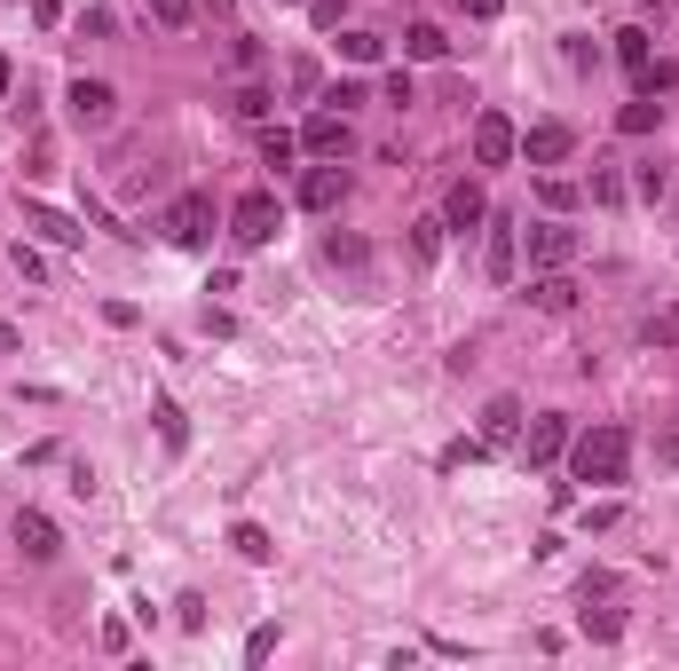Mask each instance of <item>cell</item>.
<instances>
[{"label": "cell", "instance_id": "cell-9", "mask_svg": "<svg viewBox=\"0 0 679 671\" xmlns=\"http://www.w3.org/2000/svg\"><path fill=\"white\" fill-rule=\"evenodd\" d=\"M522 458H530V466H553V458H569V418H561V411L530 418V443H522Z\"/></svg>", "mask_w": 679, "mask_h": 671}, {"label": "cell", "instance_id": "cell-18", "mask_svg": "<svg viewBox=\"0 0 679 671\" xmlns=\"http://www.w3.org/2000/svg\"><path fill=\"white\" fill-rule=\"evenodd\" d=\"M229 545H237L253 569H269V561H277V537H269L262 522H237V530H229Z\"/></svg>", "mask_w": 679, "mask_h": 671}, {"label": "cell", "instance_id": "cell-28", "mask_svg": "<svg viewBox=\"0 0 679 671\" xmlns=\"http://www.w3.org/2000/svg\"><path fill=\"white\" fill-rule=\"evenodd\" d=\"M324 262H332V269H340V262L356 269V262H364V237H324Z\"/></svg>", "mask_w": 679, "mask_h": 671}, {"label": "cell", "instance_id": "cell-10", "mask_svg": "<svg viewBox=\"0 0 679 671\" xmlns=\"http://www.w3.org/2000/svg\"><path fill=\"white\" fill-rule=\"evenodd\" d=\"M569 150H577V135H569L561 119H538V127L522 135V158H530V166H561Z\"/></svg>", "mask_w": 679, "mask_h": 671}, {"label": "cell", "instance_id": "cell-4", "mask_svg": "<svg viewBox=\"0 0 679 671\" xmlns=\"http://www.w3.org/2000/svg\"><path fill=\"white\" fill-rule=\"evenodd\" d=\"M158 229L175 237V245H206V237H214V198H206V190H183L175 206H166Z\"/></svg>", "mask_w": 679, "mask_h": 671}, {"label": "cell", "instance_id": "cell-11", "mask_svg": "<svg viewBox=\"0 0 679 671\" xmlns=\"http://www.w3.org/2000/svg\"><path fill=\"white\" fill-rule=\"evenodd\" d=\"M482 221H490L482 182H451V198H443V229H482Z\"/></svg>", "mask_w": 679, "mask_h": 671}, {"label": "cell", "instance_id": "cell-15", "mask_svg": "<svg viewBox=\"0 0 679 671\" xmlns=\"http://www.w3.org/2000/svg\"><path fill=\"white\" fill-rule=\"evenodd\" d=\"M522 435V403L514 395H490V411H482V443H514Z\"/></svg>", "mask_w": 679, "mask_h": 671}, {"label": "cell", "instance_id": "cell-5", "mask_svg": "<svg viewBox=\"0 0 679 671\" xmlns=\"http://www.w3.org/2000/svg\"><path fill=\"white\" fill-rule=\"evenodd\" d=\"M301 150H308V158H348V150H356L348 111H316V119L301 127Z\"/></svg>", "mask_w": 679, "mask_h": 671}, {"label": "cell", "instance_id": "cell-3", "mask_svg": "<svg viewBox=\"0 0 679 671\" xmlns=\"http://www.w3.org/2000/svg\"><path fill=\"white\" fill-rule=\"evenodd\" d=\"M514 158H522V127L505 111H482L474 119V166H514Z\"/></svg>", "mask_w": 679, "mask_h": 671}, {"label": "cell", "instance_id": "cell-8", "mask_svg": "<svg viewBox=\"0 0 679 671\" xmlns=\"http://www.w3.org/2000/svg\"><path fill=\"white\" fill-rule=\"evenodd\" d=\"M63 103H71V119H79V127H111V111H119V96L104 88V79H71Z\"/></svg>", "mask_w": 679, "mask_h": 671}, {"label": "cell", "instance_id": "cell-26", "mask_svg": "<svg viewBox=\"0 0 679 671\" xmlns=\"http://www.w3.org/2000/svg\"><path fill=\"white\" fill-rule=\"evenodd\" d=\"M340 56H348V63H380V40L372 32H340Z\"/></svg>", "mask_w": 679, "mask_h": 671}, {"label": "cell", "instance_id": "cell-6", "mask_svg": "<svg viewBox=\"0 0 679 671\" xmlns=\"http://www.w3.org/2000/svg\"><path fill=\"white\" fill-rule=\"evenodd\" d=\"M340 198H348V166H340V158H316L308 175H301V206H308V214H332Z\"/></svg>", "mask_w": 679, "mask_h": 671}, {"label": "cell", "instance_id": "cell-17", "mask_svg": "<svg viewBox=\"0 0 679 671\" xmlns=\"http://www.w3.org/2000/svg\"><path fill=\"white\" fill-rule=\"evenodd\" d=\"M403 56H411V63H443V56H451V32H443V24H411V32H403Z\"/></svg>", "mask_w": 679, "mask_h": 671}, {"label": "cell", "instance_id": "cell-29", "mask_svg": "<svg viewBox=\"0 0 679 671\" xmlns=\"http://www.w3.org/2000/svg\"><path fill=\"white\" fill-rule=\"evenodd\" d=\"M584 632H592V640H617L624 616H617V609H584Z\"/></svg>", "mask_w": 679, "mask_h": 671}, {"label": "cell", "instance_id": "cell-2", "mask_svg": "<svg viewBox=\"0 0 679 671\" xmlns=\"http://www.w3.org/2000/svg\"><path fill=\"white\" fill-rule=\"evenodd\" d=\"M277 229H285V206H277L269 190H245V198L229 206V237L245 245V254H262V245H269Z\"/></svg>", "mask_w": 679, "mask_h": 671}, {"label": "cell", "instance_id": "cell-12", "mask_svg": "<svg viewBox=\"0 0 679 671\" xmlns=\"http://www.w3.org/2000/svg\"><path fill=\"white\" fill-rule=\"evenodd\" d=\"M530 300H538L545 316H569V308H577V285H569V269H538V277H530Z\"/></svg>", "mask_w": 679, "mask_h": 671}, {"label": "cell", "instance_id": "cell-22", "mask_svg": "<svg viewBox=\"0 0 679 671\" xmlns=\"http://www.w3.org/2000/svg\"><path fill=\"white\" fill-rule=\"evenodd\" d=\"M293 150H301V135H285V127L262 135V166H293Z\"/></svg>", "mask_w": 679, "mask_h": 671}, {"label": "cell", "instance_id": "cell-31", "mask_svg": "<svg viewBox=\"0 0 679 671\" xmlns=\"http://www.w3.org/2000/svg\"><path fill=\"white\" fill-rule=\"evenodd\" d=\"M648 341H663V348L679 341V308H663V316H648Z\"/></svg>", "mask_w": 679, "mask_h": 671}, {"label": "cell", "instance_id": "cell-27", "mask_svg": "<svg viewBox=\"0 0 679 671\" xmlns=\"http://www.w3.org/2000/svg\"><path fill=\"white\" fill-rule=\"evenodd\" d=\"M411 254L435 262V254H443V221H419V229H411Z\"/></svg>", "mask_w": 679, "mask_h": 671}, {"label": "cell", "instance_id": "cell-30", "mask_svg": "<svg viewBox=\"0 0 679 671\" xmlns=\"http://www.w3.org/2000/svg\"><path fill=\"white\" fill-rule=\"evenodd\" d=\"M9 262H17V277H32V285H40V277H48V262H40V254H32V245H24V237H17V245H9Z\"/></svg>", "mask_w": 679, "mask_h": 671}, {"label": "cell", "instance_id": "cell-32", "mask_svg": "<svg viewBox=\"0 0 679 671\" xmlns=\"http://www.w3.org/2000/svg\"><path fill=\"white\" fill-rule=\"evenodd\" d=\"M459 9H466V17H474V24H490V17H498V9H505V0H459Z\"/></svg>", "mask_w": 679, "mask_h": 671}, {"label": "cell", "instance_id": "cell-13", "mask_svg": "<svg viewBox=\"0 0 679 671\" xmlns=\"http://www.w3.org/2000/svg\"><path fill=\"white\" fill-rule=\"evenodd\" d=\"M17 545H24V561H56L63 553V537H56L48 514H17Z\"/></svg>", "mask_w": 679, "mask_h": 671}, {"label": "cell", "instance_id": "cell-24", "mask_svg": "<svg viewBox=\"0 0 679 671\" xmlns=\"http://www.w3.org/2000/svg\"><path fill=\"white\" fill-rule=\"evenodd\" d=\"M190 9H198V0H150V24H166V32H183V24H190Z\"/></svg>", "mask_w": 679, "mask_h": 671}, {"label": "cell", "instance_id": "cell-16", "mask_svg": "<svg viewBox=\"0 0 679 671\" xmlns=\"http://www.w3.org/2000/svg\"><path fill=\"white\" fill-rule=\"evenodd\" d=\"M24 229H40L48 245H79V237H88V229H79L71 214H56V206H24Z\"/></svg>", "mask_w": 679, "mask_h": 671}, {"label": "cell", "instance_id": "cell-1", "mask_svg": "<svg viewBox=\"0 0 679 671\" xmlns=\"http://www.w3.org/2000/svg\"><path fill=\"white\" fill-rule=\"evenodd\" d=\"M624 466H632V435H624V427H584V435H569V474H577V482H624Z\"/></svg>", "mask_w": 679, "mask_h": 671}, {"label": "cell", "instance_id": "cell-20", "mask_svg": "<svg viewBox=\"0 0 679 671\" xmlns=\"http://www.w3.org/2000/svg\"><path fill=\"white\" fill-rule=\"evenodd\" d=\"M150 418H158V435H166V451H183V443H190V427H183V411H175V395H158V411H150Z\"/></svg>", "mask_w": 679, "mask_h": 671}, {"label": "cell", "instance_id": "cell-14", "mask_svg": "<svg viewBox=\"0 0 679 671\" xmlns=\"http://www.w3.org/2000/svg\"><path fill=\"white\" fill-rule=\"evenodd\" d=\"M514 254H522V237H514V214H498V221H490V277H498V285L514 277Z\"/></svg>", "mask_w": 679, "mask_h": 671}, {"label": "cell", "instance_id": "cell-35", "mask_svg": "<svg viewBox=\"0 0 679 671\" xmlns=\"http://www.w3.org/2000/svg\"><path fill=\"white\" fill-rule=\"evenodd\" d=\"M198 9H214V17H222V9H229V0H198Z\"/></svg>", "mask_w": 679, "mask_h": 671}, {"label": "cell", "instance_id": "cell-21", "mask_svg": "<svg viewBox=\"0 0 679 671\" xmlns=\"http://www.w3.org/2000/svg\"><path fill=\"white\" fill-rule=\"evenodd\" d=\"M617 63L640 79V71H648V32H617Z\"/></svg>", "mask_w": 679, "mask_h": 671}, {"label": "cell", "instance_id": "cell-7", "mask_svg": "<svg viewBox=\"0 0 679 671\" xmlns=\"http://www.w3.org/2000/svg\"><path fill=\"white\" fill-rule=\"evenodd\" d=\"M569 262H577V229H569L561 214L538 221V229H530V269H569Z\"/></svg>", "mask_w": 679, "mask_h": 671}, {"label": "cell", "instance_id": "cell-23", "mask_svg": "<svg viewBox=\"0 0 679 671\" xmlns=\"http://www.w3.org/2000/svg\"><path fill=\"white\" fill-rule=\"evenodd\" d=\"M538 206H545V214H569V206H577V190H569L561 175H538Z\"/></svg>", "mask_w": 679, "mask_h": 671}, {"label": "cell", "instance_id": "cell-19", "mask_svg": "<svg viewBox=\"0 0 679 671\" xmlns=\"http://www.w3.org/2000/svg\"><path fill=\"white\" fill-rule=\"evenodd\" d=\"M656 119H663V103H656V96L640 88V96H632V103L617 111V135H656Z\"/></svg>", "mask_w": 679, "mask_h": 671}, {"label": "cell", "instance_id": "cell-33", "mask_svg": "<svg viewBox=\"0 0 679 671\" xmlns=\"http://www.w3.org/2000/svg\"><path fill=\"white\" fill-rule=\"evenodd\" d=\"M32 17L40 24H63V0H32Z\"/></svg>", "mask_w": 679, "mask_h": 671}, {"label": "cell", "instance_id": "cell-25", "mask_svg": "<svg viewBox=\"0 0 679 671\" xmlns=\"http://www.w3.org/2000/svg\"><path fill=\"white\" fill-rule=\"evenodd\" d=\"M229 103H237V119H269V103H277V96H269V88H237Z\"/></svg>", "mask_w": 679, "mask_h": 671}, {"label": "cell", "instance_id": "cell-34", "mask_svg": "<svg viewBox=\"0 0 679 671\" xmlns=\"http://www.w3.org/2000/svg\"><path fill=\"white\" fill-rule=\"evenodd\" d=\"M9 88H17V63H9V56H0V103H9Z\"/></svg>", "mask_w": 679, "mask_h": 671}]
</instances>
